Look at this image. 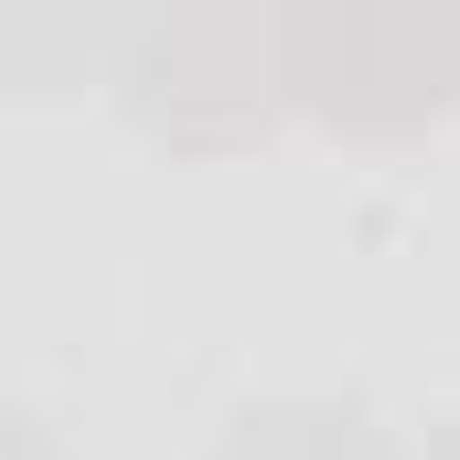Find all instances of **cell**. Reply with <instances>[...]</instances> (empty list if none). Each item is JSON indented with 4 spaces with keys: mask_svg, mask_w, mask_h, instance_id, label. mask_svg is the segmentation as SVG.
Instances as JSON below:
<instances>
[{
    "mask_svg": "<svg viewBox=\"0 0 460 460\" xmlns=\"http://www.w3.org/2000/svg\"><path fill=\"white\" fill-rule=\"evenodd\" d=\"M226 460H385L353 407H268L226 439Z\"/></svg>",
    "mask_w": 460,
    "mask_h": 460,
    "instance_id": "6da1fadb",
    "label": "cell"
},
{
    "mask_svg": "<svg viewBox=\"0 0 460 460\" xmlns=\"http://www.w3.org/2000/svg\"><path fill=\"white\" fill-rule=\"evenodd\" d=\"M0 460H43V439H32V418H11V407H0Z\"/></svg>",
    "mask_w": 460,
    "mask_h": 460,
    "instance_id": "7a4b0ae2",
    "label": "cell"
},
{
    "mask_svg": "<svg viewBox=\"0 0 460 460\" xmlns=\"http://www.w3.org/2000/svg\"><path fill=\"white\" fill-rule=\"evenodd\" d=\"M429 460H460V439H439V450H429Z\"/></svg>",
    "mask_w": 460,
    "mask_h": 460,
    "instance_id": "3957f363",
    "label": "cell"
}]
</instances>
